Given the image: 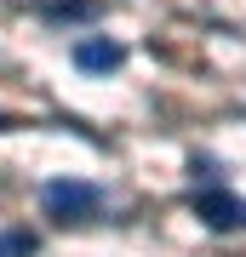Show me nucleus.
Instances as JSON below:
<instances>
[{"label":"nucleus","mask_w":246,"mask_h":257,"mask_svg":"<svg viewBox=\"0 0 246 257\" xmlns=\"http://www.w3.org/2000/svg\"><path fill=\"white\" fill-rule=\"evenodd\" d=\"M40 200L52 217H98V206H103V189L98 183H74V177H63V183H46L40 189Z\"/></svg>","instance_id":"nucleus-1"},{"label":"nucleus","mask_w":246,"mask_h":257,"mask_svg":"<svg viewBox=\"0 0 246 257\" xmlns=\"http://www.w3.org/2000/svg\"><path fill=\"white\" fill-rule=\"evenodd\" d=\"M195 217H201L206 229H235V223H246V206H240V200H235L229 189L206 183L201 194H195Z\"/></svg>","instance_id":"nucleus-2"},{"label":"nucleus","mask_w":246,"mask_h":257,"mask_svg":"<svg viewBox=\"0 0 246 257\" xmlns=\"http://www.w3.org/2000/svg\"><path fill=\"white\" fill-rule=\"evenodd\" d=\"M120 63H126V46L120 40H74V69H86V74H115Z\"/></svg>","instance_id":"nucleus-3"},{"label":"nucleus","mask_w":246,"mask_h":257,"mask_svg":"<svg viewBox=\"0 0 246 257\" xmlns=\"http://www.w3.org/2000/svg\"><path fill=\"white\" fill-rule=\"evenodd\" d=\"M98 0H52V6H46V18L52 23H86V18H98Z\"/></svg>","instance_id":"nucleus-4"},{"label":"nucleus","mask_w":246,"mask_h":257,"mask_svg":"<svg viewBox=\"0 0 246 257\" xmlns=\"http://www.w3.org/2000/svg\"><path fill=\"white\" fill-rule=\"evenodd\" d=\"M35 251H40V240L29 229H0V257H35Z\"/></svg>","instance_id":"nucleus-5"},{"label":"nucleus","mask_w":246,"mask_h":257,"mask_svg":"<svg viewBox=\"0 0 246 257\" xmlns=\"http://www.w3.org/2000/svg\"><path fill=\"white\" fill-rule=\"evenodd\" d=\"M6 126H12V114H0V132H6Z\"/></svg>","instance_id":"nucleus-6"}]
</instances>
